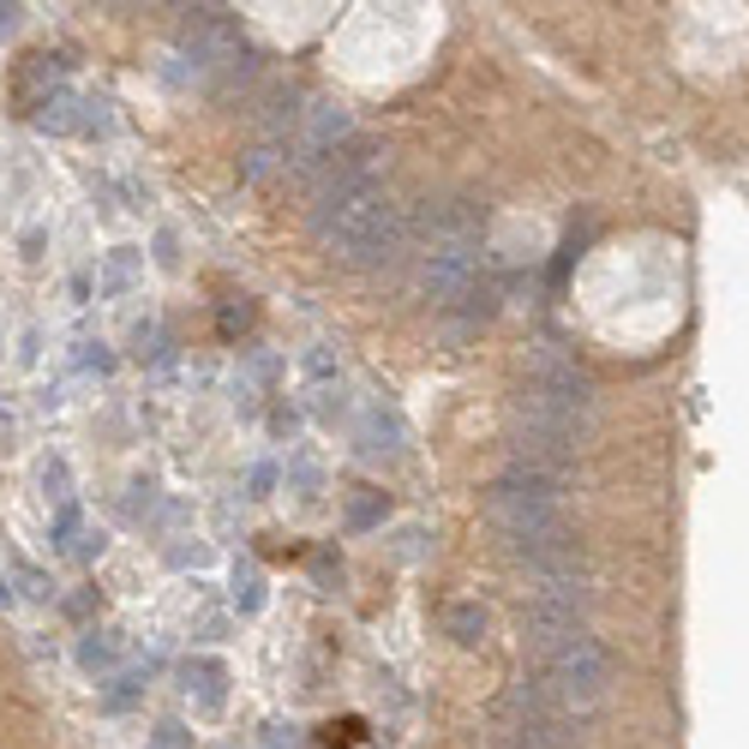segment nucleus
<instances>
[{"label": "nucleus", "mask_w": 749, "mask_h": 749, "mask_svg": "<svg viewBox=\"0 0 749 749\" xmlns=\"http://www.w3.org/2000/svg\"><path fill=\"white\" fill-rule=\"evenodd\" d=\"M312 234L354 270L390 265L408 246L414 217L384 193V186H318V210H312Z\"/></svg>", "instance_id": "obj_1"}, {"label": "nucleus", "mask_w": 749, "mask_h": 749, "mask_svg": "<svg viewBox=\"0 0 749 749\" xmlns=\"http://www.w3.org/2000/svg\"><path fill=\"white\" fill-rule=\"evenodd\" d=\"M605 684H612V653L593 636H569L545 653L540 689L552 696V708H588V701L605 696Z\"/></svg>", "instance_id": "obj_2"}, {"label": "nucleus", "mask_w": 749, "mask_h": 749, "mask_svg": "<svg viewBox=\"0 0 749 749\" xmlns=\"http://www.w3.org/2000/svg\"><path fill=\"white\" fill-rule=\"evenodd\" d=\"M581 617H588V581H581V569H564V576H533L521 624H528V636L540 641L545 653H552L557 641L581 636Z\"/></svg>", "instance_id": "obj_3"}, {"label": "nucleus", "mask_w": 749, "mask_h": 749, "mask_svg": "<svg viewBox=\"0 0 749 749\" xmlns=\"http://www.w3.org/2000/svg\"><path fill=\"white\" fill-rule=\"evenodd\" d=\"M426 294L438 306H462L480 288V241H432L426 246V270H420Z\"/></svg>", "instance_id": "obj_4"}, {"label": "nucleus", "mask_w": 749, "mask_h": 749, "mask_svg": "<svg viewBox=\"0 0 749 749\" xmlns=\"http://www.w3.org/2000/svg\"><path fill=\"white\" fill-rule=\"evenodd\" d=\"M181 684H186L198 713H222V701H229V672H222V660H186Z\"/></svg>", "instance_id": "obj_5"}, {"label": "nucleus", "mask_w": 749, "mask_h": 749, "mask_svg": "<svg viewBox=\"0 0 749 749\" xmlns=\"http://www.w3.org/2000/svg\"><path fill=\"white\" fill-rule=\"evenodd\" d=\"M354 438H360V456H396V450H402V426L390 420L384 408H372V414H366V420H360V432H354Z\"/></svg>", "instance_id": "obj_6"}, {"label": "nucleus", "mask_w": 749, "mask_h": 749, "mask_svg": "<svg viewBox=\"0 0 749 749\" xmlns=\"http://www.w3.org/2000/svg\"><path fill=\"white\" fill-rule=\"evenodd\" d=\"M138 277H145V258H138L133 246H121V253H109V265H102V277H97V294H126Z\"/></svg>", "instance_id": "obj_7"}, {"label": "nucleus", "mask_w": 749, "mask_h": 749, "mask_svg": "<svg viewBox=\"0 0 749 749\" xmlns=\"http://www.w3.org/2000/svg\"><path fill=\"white\" fill-rule=\"evenodd\" d=\"M444 629H450L456 641H468V648H474V641L486 636V605H474V600L450 605V612H444Z\"/></svg>", "instance_id": "obj_8"}, {"label": "nucleus", "mask_w": 749, "mask_h": 749, "mask_svg": "<svg viewBox=\"0 0 749 749\" xmlns=\"http://www.w3.org/2000/svg\"><path fill=\"white\" fill-rule=\"evenodd\" d=\"M114 660H121V641H114L109 629H90V636L78 641V665H85V672H109Z\"/></svg>", "instance_id": "obj_9"}, {"label": "nucleus", "mask_w": 749, "mask_h": 749, "mask_svg": "<svg viewBox=\"0 0 749 749\" xmlns=\"http://www.w3.org/2000/svg\"><path fill=\"white\" fill-rule=\"evenodd\" d=\"M37 486H42V498H49V504H66V498H73V468H66V456H49L37 468Z\"/></svg>", "instance_id": "obj_10"}, {"label": "nucleus", "mask_w": 749, "mask_h": 749, "mask_svg": "<svg viewBox=\"0 0 749 749\" xmlns=\"http://www.w3.org/2000/svg\"><path fill=\"white\" fill-rule=\"evenodd\" d=\"M258 605H265V576H258V564H241L234 569V612L253 617Z\"/></svg>", "instance_id": "obj_11"}, {"label": "nucleus", "mask_w": 749, "mask_h": 749, "mask_svg": "<svg viewBox=\"0 0 749 749\" xmlns=\"http://www.w3.org/2000/svg\"><path fill=\"white\" fill-rule=\"evenodd\" d=\"M78 102L73 97H66V90H54V97L49 102H42V114H37V126H42V133H73V126H78Z\"/></svg>", "instance_id": "obj_12"}, {"label": "nucleus", "mask_w": 749, "mask_h": 749, "mask_svg": "<svg viewBox=\"0 0 749 749\" xmlns=\"http://www.w3.org/2000/svg\"><path fill=\"white\" fill-rule=\"evenodd\" d=\"M288 486H294L300 498H318V486H324L318 462H312V456H294V462H288Z\"/></svg>", "instance_id": "obj_13"}, {"label": "nucleus", "mask_w": 749, "mask_h": 749, "mask_svg": "<svg viewBox=\"0 0 749 749\" xmlns=\"http://www.w3.org/2000/svg\"><path fill=\"white\" fill-rule=\"evenodd\" d=\"M378 516H384V504H378L372 492H366V498H354V504H348V528H372Z\"/></svg>", "instance_id": "obj_14"}, {"label": "nucleus", "mask_w": 749, "mask_h": 749, "mask_svg": "<svg viewBox=\"0 0 749 749\" xmlns=\"http://www.w3.org/2000/svg\"><path fill=\"white\" fill-rule=\"evenodd\" d=\"M145 684H150V672H126L121 689H109V708H133V696H138Z\"/></svg>", "instance_id": "obj_15"}, {"label": "nucleus", "mask_w": 749, "mask_h": 749, "mask_svg": "<svg viewBox=\"0 0 749 749\" xmlns=\"http://www.w3.org/2000/svg\"><path fill=\"white\" fill-rule=\"evenodd\" d=\"M306 372H312V378H330V372H342V360H336V354L324 348V342H318V348L306 354Z\"/></svg>", "instance_id": "obj_16"}, {"label": "nucleus", "mask_w": 749, "mask_h": 749, "mask_svg": "<svg viewBox=\"0 0 749 749\" xmlns=\"http://www.w3.org/2000/svg\"><path fill=\"white\" fill-rule=\"evenodd\" d=\"M78 348H85L78 360H85L90 372H109V366H114V354H102V342H78Z\"/></svg>", "instance_id": "obj_17"}, {"label": "nucleus", "mask_w": 749, "mask_h": 749, "mask_svg": "<svg viewBox=\"0 0 749 749\" xmlns=\"http://www.w3.org/2000/svg\"><path fill=\"white\" fill-rule=\"evenodd\" d=\"M265 744H270V749H300V737H294V725H270Z\"/></svg>", "instance_id": "obj_18"}, {"label": "nucleus", "mask_w": 749, "mask_h": 749, "mask_svg": "<svg viewBox=\"0 0 749 749\" xmlns=\"http://www.w3.org/2000/svg\"><path fill=\"white\" fill-rule=\"evenodd\" d=\"M270 486H277V468H270V462H258V468H253V498H265Z\"/></svg>", "instance_id": "obj_19"}, {"label": "nucleus", "mask_w": 749, "mask_h": 749, "mask_svg": "<svg viewBox=\"0 0 749 749\" xmlns=\"http://www.w3.org/2000/svg\"><path fill=\"white\" fill-rule=\"evenodd\" d=\"M181 744H186L181 725H157V749H181Z\"/></svg>", "instance_id": "obj_20"}, {"label": "nucleus", "mask_w": 749, "mask_h": 749, "mask_svg": "<svg viewBox=\"0 0 749 749\" xmlns=\"http://www.w3.org/2000/svg\"><path fill=\"white\" fill-rule=\"evenodd\" d=\"M19 30V7H0V37H13Z\"/></svg>", "instance_id": "obj_21"}]
</instances>
